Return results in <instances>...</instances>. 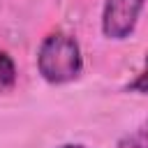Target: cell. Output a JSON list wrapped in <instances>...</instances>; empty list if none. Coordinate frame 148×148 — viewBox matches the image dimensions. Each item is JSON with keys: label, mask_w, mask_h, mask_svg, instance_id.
Wrapping results in <instances>:
<instances>
[{"label": "cell", "mask_w": 148, "mask_h": 148, "mask_svg": "<svg viewBox=\"0 0 148 148\" xmlns=\"http://www.w3.org/2000/svg\"><path fill=\"white\" fill-rule=\"evenodd\" d=\"M127 90H130V92H148V56H146V67H143V72H141L134 81L127 83Z\"/></svg>", "instance_id": "5b68a950"}, {"label": "cell", "mask_w": 148, "mask_h": 148, "mask_svg": "<svg viewBox=\"0 0 148 148\" xmlns=\"http://www.w3.org/2000/svg\"><path fill=\"white\" fill-rule=\"evenodd\" d=\"M16 83V65L9 53L0 51V92L12 90Z\"/></svg>", "instance_id": "3957f363"}, {"label": "cell", "mask_w": 148, "mask_h": 148, "mask_svg": "<svg viewBox=\"0 0 148 148\" xmlns=\"http://www.w3.org/2000/svg\"><path fill=\"white\" fill-rule=\"evenodd\" d=\"M58 148H88L83 143H65V146H58Z\"/></svg>", "instance_id": "8992f818"}, {"label": "cell", "mask_w": 148, "mask_h": 148, "mask_svg": "<svg viewBox=\"0 0 148 148\" xmlns=\"http://www.w3.org/2000/svg\"><path fill=\"white\" fill-rule=\"evenodd\" d=\"M116 148H148V120H143L134 132L125 134L116 143Z\"/></svg>", "instance_id": "277c9868"}, {"label": "cell", "mask_w": 148, "mask_h": 148, "mask_svg": "<svg viewBox=\"0 0 148 148\" xmlns=\"http://www.w3.org/2000/svg\"><path fill=\"white\" fill-rule=\"evenodd\" d=\"M37 69L49 83H69L79 79L83 69V58L79 42L67 32H51L44 37L37 53Z\"/></svg>", "instance_id": "6da1fadb"}, {"label": "cell", "mask_w": 148, "mask_h": 148, "mask_svg": "<svg viewBox=\"0 0 148 148\" xmlns=\"http://www.w3.org/2000/svg\"><path fill=\"white\" fill-rule=\"evenodd\" d=\"M143 0H106L102 9V32L109 39H125L132 35Z\"/></svg>", "instance_id": "7a4b0ae2"}]
</instances>
